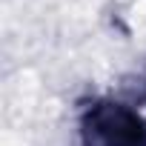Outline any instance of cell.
<instances>
[{
    "instance_id": "obj_1",
    "label": "cell",
    "mask_w": 146,
    "mask_h": 146,
    "mask_svg": "<svg viewBox=\"0 0 146 146\" xmlns=\"http://www.w3.org/2000/svg\"><path fill=\"white\" fill-rule=\"evenodd\" d=\"M83 146H146V117L120 103L98 100L80 117Z\"/></svg>"
}]
</instances>
